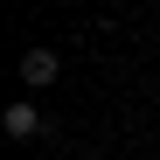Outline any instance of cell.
<instances>
[{
    "instance_id": "6da1fadb",
    "label": "cell",
    "mask_w": 160,
    "mask_h": 160,
    "mask_svg": "<svg viewBox=\"0 0 160 160\" xmlns=\"http://www.w3.org/2000/svg\"><path fill=\"white\" fill-rule=\"evenodd\" d=\"M14 77H21V91H49V84L63 77V56H56V49H21Z\"/></svg>"
},
{
    "instance_id": "7a4b0ae2",
    "label": "cell",
    "mask_w": 160,
    "mask_h": 160,
    "mask_svg": "<svg viewBox=\"0 0 160 160\" xmlns=\"http://www.w3.org/2000/svg\"><path fill=\"white\" fill-rule=\"evenodd\" d=\"M0 132H7V139H21V146H28V139H42V112H35V98H14L7 104V112H0Z\"/></svg>"
}]
</instances>
